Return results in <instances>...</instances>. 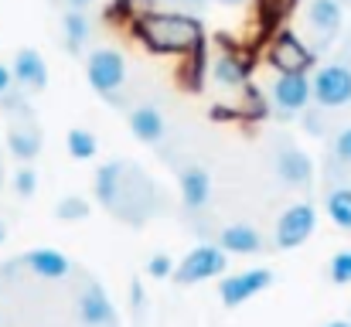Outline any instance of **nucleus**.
I'll return each mask as SVG.
<instances>
[{"label":"nucleus","mask_w":351,"mask_h":327,"mask_svg":"<svg viewBox=\"0 0 351 327\" xmlns=\"http://www.w3.org/2000/svg\"><path fill=\"white\" fill-rule=\"evenodd\" d=\"M181 3H184V7H191V10H202L208 0H181Z\"/></svg>","instance_id":"obj_33"},{"label":"nucleus","mask_w":351,"mask_h":327,"mask_svg":"<svg viewBox=\"0 0 351 327\" xmlns=\"http://www.w3.org/2000/svg\"><path fill=\"white\" fill-rule=\"evenodd\" d=\"M14 191H17L21 198H31V195L38 191V171H34V167H21V171L14 174Z\"/></svg>","instance_id":"obj_28"},{"label":"nucleus","mask_w":351,"mask_h":327,"mask_svg":"<svg viewBox=\"0 0 351 327\" xmlns=\"http://www.w3.org/2000/svg\"><path fill=\"white\" fill-rule=\"evenodd\" d=\"M86 75H89V86H93L103 99L117 103L119 89H123V82H126V62H123V55L113 51V48H96V51L89 55V62H86Z\"/></svg>","instance_id":"obj_3"},{"label":"nucleus","mask_w":351,"mask_h":327,"mask_svg":"<svg viewBox=\"0 0 351 327\" xmlns=\"http://www.w3.org/2000/svg\"><path fill=\"white\" fill-rule=\"evenodd\" d=\"M0 242H3V228H0Z\"/></svg>","instance_id":"obj_36"},{"label":"nucleus","mask_w":351,"mask_h":327,"mask_svg":"<svg viewBox=\"0 0 351 327\" xmlns=\"http://www.w3.org/2000/svg\"><path fill=\"white\" fill-rule=\"evenodd\" d=\"M96 202L126 225H143L157 212L154 181L130 160H110L96 171Z\"/></svg>","instance_id":"obj_1"},{"label":"nucleus","mask_w":351,"mask_h":327,"mask_svg":"<svg viewBox=\"0 0 351 327\" xmlns=\"http://www.w3.org/2000/svg\"><path fill=\"white\" fill-rule=\"evenodd\" d=\"M136 10H140V0H113V3L106 7V17L123 24V21H136V17H140Z\"/></svg>","instance_id":"obj_27"},{"label":"nucleus","mask_w":351,"mask_h":327,"mask_svg":"<svg viewBox=\"0 0 351 327\" xmlns=\"http://www.w3.org/2000/svg\"><path fill=\"white\" fill-rule=\"evenodd\" d=\"M273 171H276V178H280L283 184H290V188H311V181H314V164H311V157H307L300 147H293V143H280V147H276V154H273Z\"/></svg>","instance_id":"obj_10"},{"label":"nucleus","mask_w":351,"mask_h":327,"mask_svg":"<svg viewBox=\"0 0 351 327\" xmlns=\"http://www.w3.org/2000/svg\"><path fill=\"white\" fill-rule=\"evenodd\" d=\"M205 79V48H195V51H188L184 55V65H181V82H184V89H191V93H202V82Z\"/></svg>","instance_id":"obj_22"},{"label":"nucleus","mask_w":351,"mask_h":327,"mask_svg":"<svg viewBox=\"0 0 351 327\" xmlns=\"http://www.w3.org/2000/svg\"><path fill=\"white\" fill-rule=\"evenodd\" d=\"M130 130H133V136H136L140 143H160L164 133H167V123H164L160 109L143 103V106L130 109Z\"/></svg>","instance_id":"obj_16"},{"label":"nucleus","mask_w":351,"mask_h":327,"mask_svg":"<svg viewBox=\"0 0 351 327\" xmlns=\"http://www.w3.org/2000/svg\"><path fill=\"white\" fill-rule=\"evenodd\" d=\"M317 228V208L307 205V202H297L290 205L280 221H276V249H297L304 245Z\"/></svg>","instance_id":"obj_7"},{"label":"nucleus","mask_w":351,"mask_h":327,"mask_svg":"<svg viewBox=\"0 0 351 327\" xmlns=\"http://www.w3.org/2000/svg\"><path fill=\"white\" fill-rule=\"evenodd\" d=\"M226 263H229V252L222 245H198L191 249L181 266L174 269V280L181 287H191V283H202V280H215L226 273Z\"/></svg>","instance_id":"obj_4"},{"label":"nucleus","mask_w":351,"mask_h":327,"mask_svg":"<svg viewBox=\"0 0 351 327\" xmlns=\"http://www.w3.org/2000/svg\"><path fill=\"white\" fill-rule=\"evenodd\" d=\"M65 3H69V7H75V10H86L93 0H65Z\"/></svg>","instance_id":"obj_32"},{"label":"nucleus","mask_w":351,"mask_h":327,"mask_svg":"<svg viewBox=\"0 0 351 327\" xmlns=\"http://www.w3.org/2000/svg\"><path fill=\"white\" fill-rule=\"evenodd\" d=\"M269 96L276 103V112L283 119H290L314 99V79L307 72H280L273 89H269Z\"/></svg>","instance_id":"obj_6"},{"label":"nucleus","mask_w":351,"mask_h":327,"mask_svg":"<svg viewBox=\"0 0 351 327\" xmlns=\"http://www.w3.org/2000/svg\"><path fill=\"white\" fill-rule=\"evenodd\" d=\"M328 276H331V283H338V287H351V249L335 252V259L328 263Z\"/></svg>","instance_id":"obj_25"},{"label":"nucleus","mask_w":351,"mask_h":327,"mask_svg":"<svg viewBox=\"0 0 351 327\" xmlns=\"http://www.w3.org/2000/svg\"><path fill=\"white\" fill-rule=\"evenodd\" d=\"M324 327H351V321H331V324H324Z\"/></svg>","instance_id":"obj_34"},{"label":"nucleus","mask_w":351,"mask_h":327,"mask_svg":"<svg viewBox=\"0 0 351 327\" xmlns=\"http://www.w3.org/2000/svg\"><path fill=\"white\" fill-rule=\"evenodd\" d=\"M222 55L212 62V79L222 86V89H229V93H242V89H249V58H242L239 51H232L226 41H222Z\"/></svg>","instance_id":"obj_11"},{"label":"nucleus","mask_w":351,"mask_h":327,"mask_svg":"<svg viewBox=\"0 0 351 327\" xmlns=\"http://www.w3.org/2000/svg\"><path fill=\"white\" fill-rule=\"evenodd\" d=\"M147 273H150L154 280H164V276H171V273H174V266H171V256H164V252L150 256V263H147Z\"/></svg>","instance_id":"obj_29"},{"label":"nucleus","mask_w":351,"mask_h":327,"mask_svg":"<svg viewBox=\"0 0 351 327\" xmlns=\"http://www.w3.org/2000/svg\"><path fill=\"white\" fill-rule=\"evenodd\" d=\"M62 38H65V48L72 55H79L86 48V41H89V17H86V10L69 7V14L62 17Z\"/></svg>","instance_id":"obj_20"},{"label":"nucleus","mask_w":351,"mask_h":327,"mask_svg":"<svg viewBox=\"0 0 351 327\" xmlns=\"http://www.w3.org/2000/svg\"><path fill=\"white\" fill-rule=\"evenodd\" d=\"M21 263H24L34 276H41V280H62V276L72 273L69 256H62V252H55V249H34V252H27Z\"/></svg>","instance_id":"obj_18"},{"label":"nucleus","mask_w":351,"mask_h":327,"mask_svg":"<svg viewBox=\"0 0 351 327\" xmlns=\"http://www.w3.org/2000/svg\"><path fill=\"white\" fill-rule=\"evenodd\" d=\"M7 150L17 157V160H34L38 154H41V133H38V126H14L10 133H7Z\"/></svg>","instance_id":"obj_19"},{"label":"nucleus","mask_w":351,"mask_h":327,"mask_svg":"<svg viewBox=\"0 0 351 327\" xmlns=\"http://www.w3.org/2000/svg\"><path fill=\"white\" fill-rule=\"evenodd\" d=\"M10 69H14V79H17V86L24 93H45V86H48V65H45V58L34 48H17Z\"/></svg>","instance_id":"obj_13"},{"label":"nucleus","mask_w":351,"mask_h":327,"mask_svg":"<svg viewBox=\"0 0 351 327\" xmlns=\"http://www.w3.org/2000/svg\"><path fill=\"white\" fill-rule=\"evenodd\" d=\"M136 38L154 55H188L205 48V27L191 14H167V10H143L136 21Z\"/></svg>","instance_id":"obj_2"},{"label":"nucleus","mask_w":351,"mask_h":327,"mask_svg":"<svg viewBox=\"0 0 351 327\" xmlns=\"http://www.w3.org/2000/svg\"><path fill=\"white\" fill-rule=\"evenodd\" d=\"M219 3H226V7H239V3H245V0H219Z\"/></svg>","instance_id":"obj_35"},{"label":"nucleus","mask_w":351,"mask_h":327,"mask_svg":"<svg viewBox=\"0 0 351 327\" xmlns=\"http://www.w3.org/2000/svg\"><path fill=\"white\" fill-rule=\"evenodd\" d=\"M212 198V174L202 164H188L181 171V202L188 212H202Z\"/></svg>","instance_id":"obj_14"},{"label":"nucleus","mask_w":351,"mask_h":327,"mask_svg":"<svg viewBox=\"0 0 351 327\" xmlns=\"http://www.w3.org/2000/svg\"><path fill=\"white\" fill-rule=\"evenodd\" d=\"M314 103L321 109H341L351 103V69L345 62H331L314 72Z\"/></svg>","instance_id":"obj_5"},{"label":"nucleus","mask_w":351,"mask_h":327,"mask_svg":"<svg viewBox=\"0 0 351 327\" xmlns=\"http://www.w3.org/2000/svg\"><path fill=\"white\" fill-rule=\"evenodd\" d=\"M79 321L86 327H113L117 324V311L106 297V290L99 283H89L79 293Z\"/></svg>","instance_id":"obj_12"},{"label":"nucleus","mask_w":351,"mask_h":327,"mask_svg":"<svg viewBox=\"0 0 351 327\" xmlns=\"http://www.w3.org/2000/svg\"><path fill=\"white\" fill-rule=\"evenodd\" d=\"M269 65L276 72H307L314 65V51L293 31H280L269 45Z\"/></svg>","instance_id":"obj_9"},{"label":"nucleus","mask_w":351,"mask_h":327,"mask_svg":"<svg viewBox=\"0 0 351 327\" xmlns=\"http://www.w3.org/2000/svg\"><path fill=\"white\" fill-rule=\"evenodd\" d=\"M297 0H259V17L263 24H280V17L293 7Z\"/></svg>","instance_id":"obj_26"},{"label":"nucleus","mask_w":351,"mask_h":327,"mask_svg":"<svg viewBox=\"0 0 351 327\" xmlns=\"http://www.w3.org/2000/svg\"><path fill=\"white\" fill-rule=\"evenodd\" d=\"M324 208L338 228L351 232V188H331L328 198H324Z\"/></svg>","instance_id":"obj_21"},{"label":"nucleus","mask_w":351,"mask_h":327,"mask_svg":"<svg viewBox=\"0 0 351 327\" xmlns=\"http://www.w3.org/2000/svg\"><path fill=\"white\" fill-rule=\"evenodd\" d=\"M55 218L58 221H82V218H89V202L79 198V195H65L55 205Z\"/></svg>","instance_id":"obj_24"},{"label":"nucleus","mask_w":351,"mask_h":327,"mask_svg":"<svg viewBox=\"0 0 351 327\" xmlns=\"http://www.w3.org/2000/svg\"><path fill=\"white\" fill-rule=\"evenodd\" d=\"M273 287V273L269 269H242V273H232V276H222L219 283V297L226 307H242L245 300H252L256 293L269 290Z\"/></svg>","instance_id":"obj_8"},{"label":"nucleus","mask_w":351,"mask_h":327,"mask_svg":"<svg viewBox=\"0 0 351 327\" xmlns=\"http://www.w3.org/2000/svg\"><path fill=\"white\" fill-rule=\"evenodd\" d=\"M219 245L229 256H256V252H263V235L252 225H226L219 232Z\"/></svg>","instance_id":"obj_17"},{"label":"nucleus","mask_w":351,"mask_h":327,"mask_svg":"<svg viewBox=\"0 0 351 327\" xmlns=\"http://www.w3.org/2000/svg\"><path fill=\"white\" fill-rule=\"evenodd\" d=\"M17 86V79H14V69H7V65H0V99L10 93Z\"/></svg>","instance_id":"obj_31"},{"label":"nucleus","mask_w":351,"mask_h":327,"mask_svg":"<svg viewBox=\"0 0 351 327\" xmlns=\"http://www.w3.org/2000/svg\"><path fill=\"white\" fill-rule=\"evenodd\" d=\"M65 143H69V154H72L75 160H93V157H96V150H99L96 133H93V130H82V126L69 130Z\"/></svg>","instance_id":"obj_23"},{"label":"nucleus","mask_w":351,"mask_h":327,"mask_svg":"<svg viewBox=\"0 0 351 327\" xmlns=\"http://www.w3.org/2000/svg\"><path fill=\"white\" fill-rule=\"evenodd\" d=\"M335 157L351 167V126H345V130L335 136Z\"/></svg>","instance_id":"obj_30"},{"label":"nucleus","mask_w":351,"mask_h":327,"mask_svg":"<svg viewBox=\"0 0 351 327\" xmlns=\"http://www.w3.org/2000/svg\"><path fill=\"white\" fill-rule=\"evenodd\" d=\"M307 21H311V27L321 34V41L338 38V31H341V24H345L341 0H311V3H307Z\"/></svg>","instance_id":"obj_15"},{"label":"nucleus","mask_w":351,"mask_h":327,"mask_svg":"<svg viewBox=\"0 0 351 327\" xmlns=\"http://www.w3.org/2000/svg\"><path fill=\"white\" fill-rule=\"evenodd\" d=\"M348 3H351V0H348Z\"/></svg>","instance_id":"obj_37"}]
</instances>
